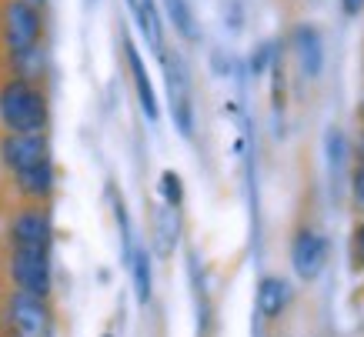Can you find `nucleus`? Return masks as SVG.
<instances>
[{"label": "nucleus", "mask_w": 364, "mask_h": 337, "mask_svg": "<svg viewBox=\"0 0 364 337\" xmlns=\"http://www.w3.org/2000/svg\"><path fill=\"white\" fill-rule=\"evenodd\" d=\"M27 4H33L37 11H44V4H47V0H27Z\"/></svg>", "instance_id": "24"}, {"label": "nucleus", "mask_w": 364, "mask_h": 337, "mask_svg": "<svg viewBox=\"0 0 364 337\" xmlns=\"http://www.w3.org/2000/svg\"><path fill=\"white\" fill-rule=\"evenodd\" d=\"M161 67L167 77V100H171V117H174L177 131L184 137H194V94H191L188 67L174 50L161 54Z\"/></svg>", "instance_id": "5"}, {"label": "nucleus", "mask_w": 364, "mask_h": 337, "mask_svg": "<svg viewBox=\"0 0 364 337\" xmlns=\"http://www.w3.org/2000/svg\"><path fill=\"white\" fill-rule=\"evenodd\" d=\"M291 264L301 281H318L324 264H328V240L321 237L318 230L301 228L291 244Z\"/></svg>", "instance_id": "8"}, {"label": "nucleus", "mask_w": 364, "mask_h": 337, "mask_svg": "<svg viewBox=\"0 0 364 337\" xmlns=\"http://www.w3.org/2000/svg\"><path fill=\"white\" fill-rule=\"evenodd\" d=\"M124 57H127V70H131V80H134V90H137V100H141V110L147 120H157V94L151 87V77H147V67H144L137 47H134L131 37H124Z\"/></svg>", "instance_id": "10"}, {"label": "nucleus", "mask_w": 364, "mask_h": 337, "mask_svg": "<svg viewBox=\"0 0 364 337\" xmlns=\"http://www.w3.org/2000/svg\"><path fill=\"white\" fill-rule=\"evenodd\" d=\"M351 194H354L358 210H364V161L354 167V174H351Z\"/></svg>", "instance_id": "20"}, {"label": "nucleus", "mask_w": 364, "mask_h": 337, "mask_svg": "<svg viewBox=\"0 0 364 337\" xmlns=\"http://www.w3.org/2000/svg\"><path fill=\"white\" fill-rule=\"evenodd\" d=\"M157 191H161V197H164L167 207H181L184 204V184H181V174L177 171H164L161 174V181H157Z\"/></svg>", "instance_id": "17"}, {"label": "nucleus", "mask_w": 364, "mask_h": 337, "mask_svg": "<svg viewBox=\"0 0 364 337\" xmlns=\"http://www.w3.org/2000/svg\"><path fill=\"white\" fill-rule=\"evenodd\" d=\"M354 247H358V264H364V220L354 230Z\"/></svg>", "instance_id": "22"}, {"label": "nucleus", "mask_w": 364, "mask_h": 337, "mask_svg": "<svg viewBox=\"0 0 364 337\" xmlns=\"http://www.w3.org/2000/svg\"><path fill=\"white\" fill-rule=\"evenodd\" d=\"M127 264H131L134 297H137V304H147V301H151V254H147V247L137 244V247L131 250Z\"/></svg>", "instance_id": "15"}, {"label": "nucleus", "mask_w": 364, "mask_h": 337, "mask_svg": "<svg viewBox=\"0 0 364 337\" xmlns=\"http://www.w3.org/2000/svg\"><path fill=\"white\" fill-rule=\"evenodd\" d=\"M364 0H341V14L344 17H361Z\"/></svg>", "instance_id": "21"}, {"label": "nucleus", "mask_w": 364, "mask_h": 337, "mask_svg": "<svg viewBox=\"0 0 364 337\" xmlns=\"http://www.w3.org/2000/svg\"><path fill=\"white\" fill-rule=\"evenodd\" d=\"M287 301H291V291H287V284L281 277H274V274L261 277V284H257V314L274 321V317L284 314Z\"/></svg>", "instance_id": "14"}, {"label": "nucleus", "mask_w": 364, "mask_h": 337, "mask_svg": "<svg viewBox=\"0 0 364 337\" xmlns=\"http://www.w3.org/2000/svg\"><path fill=\"white\" fill-rule=\"evenodd\" d=\"M358 147H361V154H364V127H361V137H358Z\"/></svg>", "instance_id": "25"}, {"label": "nucleus", "mask_w": 364, "mask_h": 337, "mask_svg": "<svg viewBox=\"0 0 364 337\" xmlns=\"http://www.w3.org/2000/svg\"><path fill=\"white\" fill-rule=\"evenodd\" d=\"M7 324L14 337H54V311L47 297L14 287L7 297Z\"/></svg>", "instance_id": "3"}, {"label": "nucleus", "mask_w": 364, "mask_h": 337, "mask_svg": "<svg viewBox=\"0 0 364 337\" xmlns=\"http://www.w3.org/2000/svg\"><path fill=\"white\" fill-rule=\"evenodd\" d=\"M127 7H131L147 47L161 57L167 50V41H164V27H161V14H157V0H127Z\"/></svg>", "instance_id": "13"}, {"label": "nucleus", "mask_w": 364, "mask_h": 337, "mask_svg": "<svg viewBox=\"0 0 364 337\" xmlns=\"http://www.w3.org/2000/svg\"><path fill=\"white\" fill-rule=\"evenodd\" d=\"M344 157H348V147H344V134L338 127L328 131V161H331V171H341Z\"/></svg>", "instance_id": "18"}, {"label": "nucleus", "mask_w": 364, "mask_h": 337, "mask_svg": "<svg viewBox=\"0 0 364 337\" xmlns=\"http://www.w3.org/2000/svg\"><path fill=\"white\" fill-rule=\"evenodd\" d=\"M291 47H294V54H298L304 77L318 80L321 70H324V41H321L318 27H314V23H298V27L291 31Z\"/></svg>", "instance_id": "9"}, {"label": "nucleus", "mask_w": 364, "mask_h": 337, "mask_svg": "<svg viewBox=\"0 0 364 337\" xmlns=\"http://www.w3.org/2000/svg\"><path fill=\"white\" fill-rule=\"evenodd\" d=\"M11 250H31V254H50L54 224L47 204H23L11 218Z\"/></svg>", "instance_id": "4"}, {"label": "nucleus", "mask_w": 364, "mask_h": 337, "mask_svg": "<svg viewBox=\"0 0 364 337\" xmlns=\"http://www.w3.org/2000/svg\"><path fill=\"white\" fill-rule=\"evenodd\" d=\"M47 161H50L47 134H0V164L11 174H23Z\"/></svg>", "instance_id": "6"}, {"label": "nucleus", "mask_w": 364, "mask_h": 337, "mask_svg": "<svg viewBox=\"0 0 364 337\" xmlns=\"http://www.w3.org/2000/svg\"><path fill=\"white\" fill-rule=\"evenodd\" d=\"M358 120H361V127H364V97L358 100Z\"/></svg>", "instance_id": "23"}, {"label": "nucleus", "mask_w": 364, "mask_h": 337, "mask_svg": "<svg viewBox=\"0 0 364 337\" xmlns=\"http://www.w3.org/2000/svg\"><path fill=\"white\" fill-rule=\"evenodd\" d=\"M274 60V41H264V44L254 50V57H251V70L254 74H264V67Z\"/></svg>", "instance_id": "19"}, {"label": "nucleus", "mask_w": 364, "mask_h": 337, "mask_svg": "<svg viewBox=\"0 0 364 337\" xmlns=\"http://www.w3.org/2000/svg\"><path fill=\"white\" fill-rule=\"evenodd\" d=\"M167 17L174 23V31L184 37V41H198V23H194V14H191L188 0H164Z\"/></svg>", "instance_id": "16"}, {"label": "nucleus", "mask_w": 364, "mask_h": 337, "mask_svg": "<svg viewBox=\"0 0 364 337\" xmlns=\"http://www.w3.org/2000/svg\"><path fill=\"white\" fill-rule=\"evenodd\" d=\"M104 337H114V334H104Z\"/></svg>", "instance_id": "26"}, {"label": "nucleus", "mask_w": 364, "mask_h": 337, "mask_svg": "<svg viewBox=\"0 0 364 337\" xmlns=\"http://www.w3.org/2000/svg\"><path fill=\"white\" fill-rule=\"evenodd\" d=\"M0 41L11 60L27 50H37L44 41V14L27 0H4L0 4Z\"/></svg>", "instance_id": "2"}, {"label": "nucleus", "mask_w": 364, "mask_h": 337, "mask_svg": "<svg viewBox=\"0 0 364 337\" xmlns=\"http://www.w3.org/2000/svg\"><path fill=\"white\" fill-rule=\"evenodd\" d=\"M151 237H154V254L157 257H171L181 237V214L174 207H154V218H151Z\"/></svg>", "instance_id": "12"}, {"label": "nucleus", "mask_w": 364, "mask_h": 337, "mask_svg": "<svg viewBox=\"0 0 364 337\" xmlns=\"http://www.w3.org/2000/svg\"><path fill=\"white\" fill-rule=\"evenodd\" d=\"M50 104L41 84L7 77L0 84V127L7 134H44Z\"/></svg>", "instance_id": "1"}, {"label": "nucleus", "mask_w": 364, "mask_h": 337, "mask_svg": "<svg viewBox=\"0 0 364 337\" xmlns=\"http://www.w3.org/2000/svg\"><path fill=\"white\" fill-rule=\"evenodd\" d=\"M11 281L17 291L50 297L54 277H50V254H31V250H11Z\"/></svg>", "instance_id": "7"}, {"label": "nucleus", "mask_w": 364, "mask_h": 337, "mask_svg": "<svg viewBox=\"0 0 364 337\" xmlns=\"http://www.w3.org/2000/svg\"><path fill=\"white\" fill-rule=\"evenodd\" d=\"M14 184L21 191V197L27 204H47L50 197H54V164H37L31 171H23V174H14Z\"/></svg>", "instance_id": "11"}]
</instances>
